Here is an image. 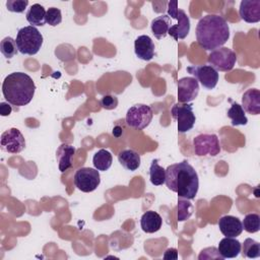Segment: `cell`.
Returning a JSON list of instances; mask_svg holds the SVG:
<instances>
[{"label": "cell", "instance_id": "1", "mask_svg": "<svg viewBox=\"0 0 260 260\" xmlns=\"http://www.w3.org/2000/svg\"><path fill=\"white\" fill-rule=\"evenodd\" d=\"M166 185L180 198L194 199L199 188V178L195 169L187 161L169 166L166 169Z\"/></svg>", "mask_w": 260, "mask_h": 260}, {"label": "cell", "instance_id": "2", "mask_svg": "<svg viewBox=\"0 0 260 260\" xmlns=\"http://www.w3.org/2000/svg\"><path fill=\"white\" fill-rule=\"evenodd\" d=\"M230 39L226 20L217 14L203 16L196 25V40L205 51H213L223 46Z\"/></svg>", "mask_w": 260, "mask_h": 260}, {"label": "cell", "instance_id": "3", "mask_svg": "<svg viewBox=\"0 0 260 260\" xmlns=\"http://www.w3.org/2000/svg\"><path fill=\"white\" fill-rule=\"evenodd\" d=\"M36 84L32 78L24 72L8 74L2 83L4 99L12 106L23 107L29 104L35 95Z\"/></svg>", "mask_w": 260, "mask_h": 260}, {"label": "cell", "instance_id": "4", "mask_svg": "<svg viewBox=\"0 0 260 260\" xmlns=\"http://www.w3.org/2000/svg\"><path fill=\"white\" fill-rule=\"evenodd\" d=\"M15 42L19 53L32 56L40 51L44 42V38L36 26L27 25L21 27L17 31Z\"/></svg>", "mask_w": 260, "mask_h": 260}, {"label": "cell", "instance_id": "5", "mask_svg": "<svg viewBox=\"0 0 260 260\" xmlns=\"http://www.w3.org/2000/svg\"><path fill=\"white\" fill-rule=\"evenodd\" d=\"M168 15L172 19H176L177 23L172 24L168 35H170L175 41L185 39L190 31V18L187 13L178 8L177 1H171L168 3Z\"/></svg>", "mask_w": 260, "mask_h": 260}, {"label": "cell", "instance_id": "6", "mask_svg": "<svg viewBox=\"0 0 260 260\" xmlns=\"http://www.w3.org/2000/svg\"><path fill=\"white\" fill-rule=\"evenodd\" d=\"M152 118V109L144 104H136L130 107L126 113L127 125L137 130L146 128L150 124Z\"/></svg>", "mask_w": 260, "mask_h": 260}, {"label": "cell", "instance_id": "7", "mask_svg": "<svg viewBox=\"0 0 260 260\" xmlns=\"http://www.w3.org/2000/svg\"><path fill=\"white\" fill-rule=\"evenodd\" d=\"M171 114L177 121V127L180 133L190 131L196 122V117L193 112V105L188 103L175 104L171 110Z\"/></svg>", "mask_w": 260, "mask_h": 260}, {"label": "cell", "instance_id": "8", "mask_svg": "<svg viewBox=\"0 0 260 260\" xmlns=\"http://www.w3.org/2000/svg\"><path fill=\"white\" fill-rule=\"evenodd\" d=\"M207 61L216 71H231L237 62V55L230 48L220 47L210 52Z\"/></svg>", "mask_w": 260, "mask_h": 260}, {"label": "cell", "instance_id": "9", "mask_svg": "<svg viewBox=\"0 0 260 260\" xmlns=\"http://www.w3.org/2000/svg\"><path fill=\"white\" fill-rule=\"evenodd\" d=\"M73 181L78 190L88 193L94 191L99 187L101 176L96 169L80 168L75 172Z\"/></svg>", "mask_w": 260, "mask_h": 260}, {"label": "cell", "instance_id": "10", "mask_svg": "<svg viewBox=\"0 0 260 260\" xmlns=\"http://www.w3.org/2000/svg\"><path fill=\"white\" fill-rule=\"evenodd\" d=\"M194 152L198 156H216L220 152V144L215 134H199L193 138Z\"/></svg>", "mask_w": 260, "mask_h": 260}, {"label": "cell", "instance_id": "11", "mask_svg": "<svg viewBox=\"0 0 260 260\" xmlns=\"http://www.w3.org/2000/svg\"><path fill=\"white\" fill-rule=\"evenodd\" d=\"M187 72L193 75L194 78L206 89L214 88L218 82V72L210 65L188 66Z\"/></svg>", "mask_w": 260, "mask_h": 260}, {"label": "cell", "instance_id": "12", "mask_svg": "<svg viewBox=\"0 0 260 260\" xmlns=\"http://www.w3.org/2000/svg\"><path fill=\"white\" fill-rule=\"evenodd\" d=\"M1 149L8 153H19L25 147V139L17 128H10L1 134Z\"/></svg>", "mask_w": 260, "mask_h": 260}, {"label": "cell", "instance_id": "13", "mask_svg": "<svg viewBox=\"0 0 260 260\" xmlns=\"http://www.w3.org/2000/svg\"><path fill=\"white\" fill-rule=\"evenodd\" d=\"M199 93V82L194 77H182L178 80V101L185 104L194 101Z\"/></svg>", "mask_w": 260, "mask_h": 260}, {"label": "cell", "instance_id": "14", "mask_svg": "<svg viewBox=\"0 0 260 260\" xmlns=\"http://www.w3.org/2000/svg\"><path fill=\"white\" fill-rule=\"evenodd\" d=\"M239 14L241 19L248 23H256L260 21V0L241 1Z\"/></svg>", "mask_w": 260, "mask_h": 260}, {"label": "cell", "instance_id": "15", "mask_svg": "<svg viewBox=\"0 0 260 260\" xmlns=\"http://www.w3.org/2000/svg\"><path fill=\"white\" fill-rule=\"evenodd\" d=\"M154 44L147 35H141L134 41L135 55L143 61H149L154 57Z\"/></svg>", "mask_w": 260, "mask_h": 260}, {"label": "cell", "instance_id": "16", "mask_svg": "<svg viewBox=\"0 0 260 260\" xmlns=\"http://www.w3.org/2000/svg\"><path fill=\"white\" fill-rule=\"evenodd\" d=\"M220 233L225 237L236 238L243 232V224L240 218L233 215H224L218 220Z\"/></svg>", "mask_w": 260, "mask_h": 260}, {"label": "cell", "instance_id": "17", "mask_svg": "<svg viewBox=\"0 0 260 260\" xmlns=\"http://www.w3.org/2000/svg\"><path fill=\"white\" fill-rule=\"evenodd\" d=\"M242 108L251 115L260 113V91L256 88L247 89L242 95Z\"/></svg>", "mask_w": 260, "mask_h": 260}, {"label": "cell", "instance_id": "18", "mask_svg": "<svg viewBox=\"0 0 260 260\" xmlns=\"http://www.w3.org/2000/svg\"><path fill=\"white\" fill-rule=\"evenodd\" d=\"M242 244L235 238L224 237L220 240L217 250L220 256L224 258H236L241 252Z\"/></svg>", "mask_w": 260, "mask_h": 260}, {"label": "cell", "instance_id": "19", "mask_svg": "<svg viewBox=\"0 0 260 260\" xmlns=\"http://www.w3.org/2000/svg\"><path fill=\"white\" fill-rule=\"evenodd\" d=\"M161 216L153 210H148L144 212L140 218V226L142 231L147 234H153L159 231L161 228Z\"/></svg>", "mask_w": 260, "mask_h": 260}, {"label": "cell", "instance_id": "20", "mask_svg": "<svg viewBox=\"0 0 260 260\" xmlns=\"http://www.w3.org/2000/svg\"><path fill=\"white\" fill-rule=\"evenodd\" d=\"M75 153V147L70 144H61L56 151V158L60 172H65L72 167V156Z\"/></svg>", "mask_w": 260, "mask_h": 260}, {"label": "cell", "instance_id": "21", "mask_svg": "<svg viewBox=\"0 0 260 260\" xmlns=\"http://www.w3.org/2000/svg\"><path fill=\"white\" fill-rule=\"evenodd\" d=\"M118 160L125 170L130 172L136 171L140 167L141 162L140 154L133 149H125L119 152Z\"/></svg>", "mask_w": 260, "mask_h": 260}, {"label": "cell", "instance_id": "22", "mask_svg": "<svg viewBox=\"0 0 260 260\" xmlns=\"http://www.w3.org/2000/svg\"><path fill=\"white\" fill-rule=\"evenodd\" d=\"M171 25H172V18L168 14H162L152 19L150 27L153 36L157 40H160L166 38Z\"/></svg>", "mask_w": 260, "mask_h": 260}, {"label": "cell", "instance_id": "23", "mask_svg": "<svg viewBox=\"0 0 260 260\" xmlns=\"http://www.w3.org/2000/svg\"><path fill=\"white\" fill-rule=\"evenodd\" d=\"M46 11L43 5L35 3L26 11L25 18L32 26H43L46 23Z\"/></svg>", "mask_w": 260, "mask_h": 260}, {"label": "cell", "instance_id": "24", "mask_svg": "<svg viewBox=\"0 0 260 260\" xmlns=\"http://www.w3.org/2000/svg\"><path fill=\"white\" fill-rule=\"evenodd\" d=\"M113 162V156L111 152L107 149H100L98 150L92 157V164L94 169L98 171H108Z\"/></svg>", "mask_w": 260, "mask_h": 260}, {"label": "cell", "instance_id": "25", "mask_svg": "<svg viewBox=\"0 0 260 260\" xmlns=\"http://www.w3.org/2000/svg\"><path fill=\"white\" fill-rule=\"evenodd\" d=\"M228 117L231 119V123L233 126H241V125H247L248 119L246 117L245 111L243 110L242 106L238 103H232L231 108L228 110L226 113Z\"/></svg>", "mask_w": 260, "mask_h": 260}, {"label": "cell", "instance_id": "26", "mask_svg": "<svg viewBox=\"0 0 260 260\" xmlns=\"http://www.w3.org/2000/svg\"><path fill=\"white\" fill-rule=\"evenodd\" d=\"M149 180L154 186H160L166 182V170L158 165V159H153L150 164Z\"/></svg>", "mask_w": 260, "mask_h": 260}, {"label": "cell", "instance_id": "27", "mask_svg": "<svg viewBox=\"0 0 260 260\" xmlns=\"http://www.w3.org/2000/svg\"><path fill=\"white\" fill-rule=\"evenodd\" d=\"M241 252L245 258H258L260 256V244L251 238H247L242 244Z\"/></svg>", "mask_w": 260, "mask_h": 260}, {"label": "cell", "instance_id": "28", "mask_svg": "<svg viewBox=\"0 0 260 260\" xmlns=\"http://www.w3.org/2000/svg\"><path fill=\"white\" fill-rule=\"evenodd\" d=\"M0 51L2 55L7 59L14 57L18 51L15 40H13L11 37L4 38L0 43Z\"/></svg>", "mask_w": 260, "mask_h": 260}, {"label": "cell", "instance_id": "29", "mask_svg": "<svg viewBox=\"0 0 260 260\" xmlns=\"http://www.w3.org/2000/svg\"><path fill=\"white\" fill-rule=\"evenodd\" d=\"M243 230H245L246 232L253 234V233H257L260 230V216L257 213H249L247 214L243 221Z\"/></svg>", "mask_w": 260, "mask_h": 260}, {"label": "cell", "instance_id": "30", "mask_svg": "<svg viewBox=\"0 0 260 260\" xmlns=\"http://www.w3.org/2000/svg\"><path fill=\"white\" fill-rule=\"evenodd\" d=\"M193 205L188 199H179L178 200V215L177 219L178 221H185L193 213Z\"/></svg>", "mask_w": 260, "mask_h": 260}, {"label": "cell", "instance_id": "31", "mask_svg": "<svg viewBox=\"0 0 260 260\" xmlns=\"http://www.w3.org/2000/svg\"><path fill=\"white\" fill-rule=\"evenodd\" d=\"M62 22V13L59 8L50 7L46 11V23L51 26H57Z\"/></svg>", "mask_w": 260, "mask_h": 260}, {"label": "cell", "instance_id": "32", "mask_svg": "<svg viewBox=\"0 0 260 260\" xmlns=\"http://www.w3.org/2000/svg\"><path fill=\"white\" fill-rule=\"evenodd\" d=\"M27 5H28L27 0H7L6 1L7 10L10 12H15V13L24 12Z\"/></svg>", "mask_w": 260, "mask_h": 260}, {"label": "cell", "instance_id": "33", "mask_svg": "<svg viewBox=\"0 0 260 260\" xmlns=\"http://www.w3.org/2000/svg\"><path fill=\"white\" fill-rule=\"evenodd\" d=\"M199 260H210V259H216V260H222L223 258L218 253L217 248L215 247H208L203 250H201L200 254L198 255Z\"/></svg>", "mask_w": 260, "mask_h": 260}, {"label": "cell", "instance_id": "34", "mask_svg": "<svg viewBox=\"0 0 260 260\" xmlns=\"http://www.w3.org/2000/svg\"><path fill=\"white\" fill-rule=\"evenodd\" d=\"M100 103L104 109L113 110L118 106V99L115 95H104Z\"/></svg>", "mask_w": 260, "mask_h": 260}, {"label": "cell", "instance_id": "35", "mask_svg": "<svg viewBox=\"0 0 260 260\" xmlns=\"http://www.w3.org/2000/svg\"><path fill=\"white\" fill-rule=\"evenodd\" d=\"M164 259L166 260H177L178 259V251L175 248H169L164 253Z\"/></svg>", "mask_w": 260, "mask_h": 260}, {"label": "cell", "instance_id": "36", "mask_svg": "<svg viewBox=\"0 0 260 260\" xmlns=\"http://www.w3.org/2000/svg\"><path fill=\"white\" fill-rule=\"evenodd\" d=\"M12 108L9 103H1L0 104V114L1 116H8L10 115Z\"/></svg>", "mask_w": 260, "mask_h": 260}, {"label": "cell", "instance_id": "37", "mask_svg": "<svg viewBox=\"0 0 260 260\" xmlns=\"http://www.w3.org/2000/svg\"><path fill=\"white\" fill-rule=\"evenodd\" d=\"M122 133H123V128L122 127H120V126H115L114 128H113V131H112V134H113V136L114 137H116V138H119L121 135H122Z\"/></svg>", "mask_w": 260, "mask_h": 260}]
</instances>
